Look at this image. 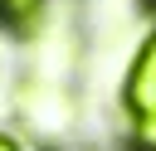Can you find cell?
<instances>
[{"instance_id":"7a4b0ae2","label":"cell","mask_w":156,"mask_h":151,"mask_svg":"<svg viewBox=\"0 0 156 151\" xmlns=\"http://www.w3.org/2000/svg\"><path fill=\"white\" fill-rule=\"evenodd\" d=\"M0 24L15 34H34L44 24V0H0Z\"/></svg>"},{"instance_id":"5b68a950","label":"cell","mask_w":156,"mask_h":151,"mask_svg":"<svg viewBox=\"0 0 156 151\" xmlns=\"http://www.w3.org/2000/svg\"><path fill=\"white\" fill-rule=\"evenodd\" d=\"M146 5H151V10H156V0H146Z\"/></svg>"},{"instance_id":"6da1fadb","label":"cell","mask_w":156,"mask_h":151,"mask_svg":"<svg viewBox=\"0 0 156 151\" xmlns=\"http://www.w3.org/2000/svg\"><path fill=\"white\" fill-rule=\"evenodd\" d=\"M122 102L127 112L141 122V117H156V29L141 39L132 68H127V83H122Z\"/></svg>"},{"instance_id":"3957f363","label":"cell","mask_w":156,"mask_h":151,"mask_svg":"<svg viewBox=\"0 0 156 151\" xmlns=\"http://www.w3.org/2000/svg\"><path fill=\"white\" fill-rule=\"evenodd\" d=\"M136 151H156V117L136 122Z\"/></svg>"},{"instance_id":"277c9868","label":"cell","mask_w":156,"mask_h":151,"mask_svg":"<svg viewBox=\"0 0 156 151\" xmlns=\"http://www.w3.org/2000/svg\"><path fill=\"white\" fill-rule=\"evenodd\" d=\"M0 151H20V141H15V136H5V132H0Z\"/></svg>"}]
</instances>
